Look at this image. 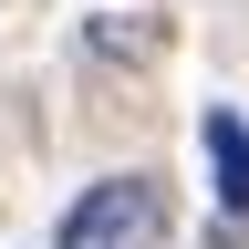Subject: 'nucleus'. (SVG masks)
Returning a JSON list of instances; mask_svg holds the SVG:
<instances>
[{"label":"nucleus","instance_id":"nucleus-1","mask_svg":"<svg viewBox=\"0 0 249 249\" xmlns=\"http://www.w3.org/2000/svg\"><path fill=\"white\" fill-rule=\"evenodd\" d=\"M52 249H166V187L156 177H93L73 208H62Z\"/></svg>","mask_w":249,"mask_h":249},{"label":"nucleus","instance_id":"nucleus-2","mask_svg":"<svg viewBox=\"0 0 249 249\" xmlns=\"http://www.w3.org/2000/svg\"><path fill=\"white\" fill-rule=\"evenodd\" d=\"M197 145H208V166H218V208H229V218H249V124H239L229 104H208Z\"/></svg>","mask_w":249,"mask_h":249},{"label":"nucleus","instance_id":"nucleus-3","mask_svg":"<svg viewBox=\"0 0 249 249\" xmlns=\"http://www.w3.org/2000/svg\"><path fill=\"white\" fill-rule=\"evenodd\" d=\"M83 42L104 52V62H156V52H166V21H124V11H104V21H83Z\"/></svg>","mask_w":249,"mask_h":249}]
</instances>
